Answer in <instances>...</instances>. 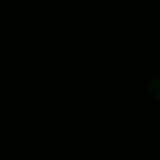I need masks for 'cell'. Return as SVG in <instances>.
I'll list each match as a JSON object with an SVG mask.
<instances>
[{"mask_svg":"<svg viewBox=\"0 0 160 160\" xmlns=\"http://www.w3.org/2000/svg\"><path fill=\"white\" fill-rule=\"evenodd\" d=\"M148 91L155 101L160 102V77H154L151 80L149 85H148Z\"/></svg>","mask_w":160,"mask_h":160,"instance_id":"cell-1","label":"cell"}]
</instances>
